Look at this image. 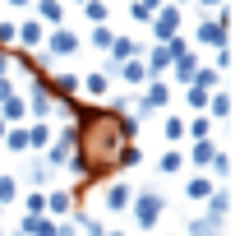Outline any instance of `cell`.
I'll return each mask as SVG.
<instances>
[{
	"instance_id": "obj_43",
	"label": "cell",
	"mask_w": 249,
	"mask_h": 236,
	"mask_svg": "<svg viewBox=\"0 0 249 236\" xmlns=\"http://www.w3.org/2000/svg\"><path fill=\"white\" fill-rule=\"evenodd\" d=\"M5 130H9V125H5V120H0V139H5Z\"/></svg>"
},
{
	"instance_id": "obj_42",
	"label": "cell",
	"mask_w": 249,
	"mask_h": 236,
	"mask_svg": "<svg viewBox=\"0 0 249 236\" xmlns=\"http://www.w3.org/2000/svg\"><path fill=\"white\" fill-rule=\"evenodd\" d=\"M107 236H124V232H116V227H107Z\"/></svg>"
},
{
	"instance_id": "obj_9",
	"label": "cell",
	"mask_w": 249,
	"mask_h": 236,
	"mask_svg": "<svg viewBox=\"0 0 249 236\" xmlns=\"http://www.w3.org/2000/svg\"><path fill=\"white\" fill-rule=\"evenodd\" d=\"M198 65H203V60H198V51H194V46H189V51H180L176 60H171V74H176V83H185V88H189V79H194V70H198Z\"/></svg>"
},
{
	"instance_id": "obj_20",
	"label": "cell",
	"mask_w": 249,
	"mask_h": 236,
	"mask_svg": "<svg viewBox=\"0 0 249 236\" xmlns=\"http://www.w3.org/2000/svg\"><path fill=\"white\" fill-rule=\"evenodd\" d=\"M213 157H217V144H213V139H194V148H189L185 162H194V167H203V172H208V162H213Z\"/></svg>"
},
{
	"instance_id": "obj_19",
	"label": "cell",
	"mask_w": 249,
	"mask_h": 236,
	"mask_svg": "<svg viewBox=\"0 0 249 236\" xmlns=\"http://www.w3.org/2000/svg\"><path fill=\"white\" fill-rule=\"evenodd\" d=\"M0 153H28V130L23 125H9L5 139H0Z\"/></svg>"
},
{
	"instance_id": "obj_24",
	"label": "cell",
	"mask_w": 249,
	"mask_h": 236,
	"mask_svg": "<svg viewBox=\"0 0 249 236\" xmlns=\"http://www.w3.org/2000/svg\"><path fill=\"white\" fill-rule=\"evenodd\" d=\"M213 190H217V185H213V176H194V181L185 185V195H189V199H194V204H203V199H208V195H213Z\"/></svg>"
},
{
	"instance_id": "obj_21",
	"label": "cell",
	"mask_w": 249,
	"mask_h": 236,
	"mask_svg": "<svg viewBox=\"0 0 249 236\" xmlns=\"http://www.w3.org/2000/svg\"><path fill=\"white\" fill-rule=\"evenodd\" d=\"M166 5V0H129V19L134 23H152V14Z\"/></svg>"
},
{
	"instance_id": "obj_38",
	"label": "cell",
	"mask_w": 249,
	"mask_h": 236,
	"mask_svg": "<svg viewBox=\"0 0 249 236\" xmlns=\"http://www.w3.org/2000/svg\"><path fill=\"white\" fill-rule=\"evenodd\" d=\"M55 236H79V227H74L70 218H60V222H55Z\"/></svg>"
},
{
	"instance_id": "obj_10",
	"label": "cell",
	"mask_w": 249,
	"mask_h": 236,
	"mask_svg": "<svg viewBox=\"0 0 249 236\" xmlns=\"http://www.w3.org/2000/svg\"><path fill=\"white\" fill-rule=\"evenodd\" d=\"M70 213H74V195L70 190H46V218L60 222V218H70Z\"/></svg>"
},
{
	"instance_id": "obj_36",
	"label": "cell",
	"mask_w": 249,
	"mask_h": 236,
	"mask_svg": "<svg viewBox=\"0 0 249 236\" xmlns=\"http://www.w3.org/2000/svg\"><path fill=\"white\" fill-rule=\"evenodd\" d=\"M208 172H217V176H222V181H226V176H231V157H226L222 148H217V157H213V162H208Z\"/></svg>"
},
{
	"instance_id": "obj_40",
	"label": "cell",
	"mask_w": 249,
	"mask_h": 236,
	"mask_svg": "<svg viewBox=\"0 0 249 236\" xmlns=\"http://www.w3.org/2000/svg\"><path fill=\"white\" fill-rule=\"evenodd\" d=\"M9 70H14V60H9V51H0V79H9Z\"/></svg>"
},
{
	"instance_id": "obj_47",
	"label": "cell",
	"mask_w": 249,
	"mask_h": 236,
	"mask_svg": "<svg viewBox=\"0 0 249 236\" xmlns=\"http://www.w3.org/2000/svg\"><path fill=\"white\" fill-rule=\"evenodd\" d=\"M0 157H5V153H0Z\"/></svg>"
},
{
	"instance_id": "obj_35",
	"label": "cell",
	"mask_w": 249,
	"mask_h": 236,
	"mask_svg": "<svg viewBox=\"0 0 249 236\" xmlns=\"http://www.w3.org/2000/svg\"><path fill=\"white\" fill-rule=\"evenodd\" d=\"M14 33H18L14 19H0V51H9V46H14Z\"/></svg>"
},
{
	"instance_id": "obj_39",
	"label": "cell",
	"mask_w": 249,
	"mask_h": 236,
	"mask_svg": "<svg viewBox=\"0 0 249 236\" xmlns=\"http://www.w3.org/2000/svg\"><path fill=\"white\" fill-rule=\"evenodd\" d=\"M222 5H226V0H198V9H203V14H217Z\"/></svg>"
},
{
	"instance_id": "obj_11",
	"label": "cell",
	"mask_w": 249,
	"mask_h": 236,
	"mask_svg": "<svg viewBox=\"0 0 249 236\" xmlns=\"http://www.w3.org/2000/svg\"><path fill=\"white\" fill-rule=\"evenodd\" d=\"M0 120H5V125H28V102L18 98V93H9V98L0 102Z\"/></svg>"
},
{
	"instance_id": "obj_13",
	"label": "cell",
	"mask_w": 249,
	"mask_h": 236,
	"mask_svg": "<svg viewBox=\"0 0 249 236\" xmlns=\"http://www.w3.org/2000/svg\"><path fill=\"white\" fill-rule=\"evenodd\" d=\"M37 23L65 28V0H37Z\"/></svg>"
},
{
	"instance_id": "obj_22",
	"label": "cell",
	"mask_w": 249,
	"mask_h": 236,
	"mask_svg": "<svg viewBox=\"0 0 249 236\" xmlns=\"http://www.w3.org/2000/svg\"><path fill=\"white\" fill-rule=\"evenodd\" d=\"M157 172L161 176H180L185 172V153H180V148H166V153L157 157Z\"/></svg>"
},
{
	"instance_id": "obj_18",
	"label": "cell",
	"mask_w": 249,
	"mask_h": 236,
	"mask_svg": "<svg viewBox=\"0 0 249 236\" xmlns=\"http://www.w3.org/2000/svg\"><path fill=\"white\" fill-rule=\"evenodd\" d=\"M189 88H203V93H217V88H222V74H217L213 65H198V70H194V79H189Z\"/></svg>"
},
{
	"instance_id": "obj_1",
	"label": "cell",
	"mask_w": 249,
	"mask_h": 236,
	"mask_svg": "<svg viewBox=\"0 0 249 236\" xmlns=\"http://www.w3.org/2000/svg\"><path fill=\"white\" fill-rule=\"evenodd\" d=\"M55 111H65L74 125V144H79V176L83 181H102L116 172V157L124 144H134L139 120H129L124 111L111 107H88V102H60Z\"/></svg>"
},
{
	"instance_id": "obj_37",
	"label": "cell",
	"mask_w": 249,
	"mask_h": 236,
	"mask_svg": "<svg viewBox=\"0 0 249 236\" xmlns=\"http://www.w3.org/2000/svg\"><path fill=\"white\" fill-rule=\"evenodd\" d=\"M213 70H217V74L231 70V46H222V51H217V65H213Z\"/></svg>"
},
{
	"instance_id": "obj_30",
	"label": "cell",
	"mask_w": 249,
	"mask_h": 236,
	"mask_svg": "<svg viewBox=\"0 0 249 236\" xmlns=\"http://www.w3.org/2000/svg\"><path fill=\"white\" fill-rule=\"evenodd\" d=\"M226 222H213V218H194L189 222V236H222Z\"/></svg>"
},
{
	"instance_id": "obj_29",
	"label": "cell",
	"mask_w": 249,
	"mask_h": 236,
	"mask_svg": "<svg viewBox=\"0 0 249 236\" xmlns=\"http://www.w3.org/2000/svg\"><path fill=\"white\" fill-rule=\"evenodd\" d=\"M161 135H166V144H171V148H180V139H185V120H180V116H166Z\"/></svg>"
},
{
	"instance_id": "obj_3",
	"label": "cell",
	"mask_w": 249,
	"mask_h": 236,
	"mask_svg": "<svg viewBox=\"0 0 249 236\" xmlns=\"http://www.w3.org/2000/svg\"><path fill=\"white\" fill-rule=\"evenodd\" d=\"M226 28H231V9H217V14H203V23L194 28V42L198 46H213V51H222L226 46Z\"/></svg>"
},
{
	"instance_id": "obj_26",
	"label": "cell",
	"mask_w": 249,
	"mask_h": 236,
	"mask_svg": "<svg viewBox=\"0 0 249 236\" xmlns=\"http://www.w3.org/2000/svg\"><path fill=\"white\" fill-rule=\"evenodd\" d=\"M111 42H116V33H111L107 23H97V28L88 33V46H92V51H111Z\"/></svg>"
},
{
	"instance_id": "obj_4",
	"label": "cell",
	"mask_w": 249,
	"mask_h": 236,
	"mask_svg": "<svg viewBox=\"0 0 249 236\" xmlns=\"http://www.w3.org/2000/svg\"><path fill=\"white\" fill-rule=\"evenodd\" d=\"M83 51V37L70 33V28H46V42H42V56L46 60H65V56Z\"/></svg>"
},
{
	"instance_id": "obj_44",
	"label": "cell",
	"mask_w": 249,
	"mask_h": 236,
	"mask_svg": "<svg viewBox=\"0 0 249 236\" xmlns=\"http://www.w3.org/2000/svg\"><path fill=\"white\" fill-rule=\"evenodd\" d=\"M171 5H176V9H180V5H189V0H171Z\"/></svg>"
},
{
	"instance_id": "obj_46",
	"label": "cell",
	"mask_w": 249,
	"mask_h": 236,
	"mask_svg": "<svg viewBox=\"0 0 249 236\" xmlns=\"http://www.w3.org/2000/svg\"><path fill=\"white\" fill-rule=\"evenodd\" d=\"M166 236H176V232H166Z\"/></svg>"
},
{
	"instance_id": "obj_14",
	"label": "cell",
	"mask_w": 249,
	"mask_h": 236,
	"mask_svg": "<svg viewBox=\"0 0 249 236\" xmlns=\"http://www.w3.org/2000/svg\"><path fill=\"white\" fill-rule=\"evenodd\" d=\"M14 236H55V218H46V213H37V218H23Z\"/></svg>"
},
{
	"instance_id": "obj_2",
	"label": "cell",
	"mask_w": 249,
	"mask_h": 236,
	"mask_svg": "<svg viewBox=\"0 0 249 236\" xmlns=\"http://www.w3.org/2000/svg\"><path fill=\"white\" fill-rule=\"evenodd\" d=\"M161 213H166V195L157 190V185H143V190H134L129 199V218L139 222V232H152L161 222Z\"/></svg>"
},
{
	"instance_id": "obj_32",
	"label": "cell",
	"mask_w": 249,
	"mask_h": 236,
	"mask_svg": "<svg viewBox=\"0 0 249 236\" xmlns=\"http://www.w3.org/2000/svg\"><path fill=\"white\" fill-rule=\"evenodd\" d=\"M46 213V190H28V204H23V218H37Z\"/></svg>"
},
{
	"instance_id": "obj_48",
	"label": "cell",
	"mask_w": 249,
	"mask_h": 236,
	"mask_svg": "<svg viewBox=\"0 0 249 236\" xmlns=\"http://www.w3.org/2000/svg\"><path fill=\"white\" fill-rule=\"evenodd\" d=\"M0 236H5V232H0Z\"/></svg>"
},
{
	"instance_id": "obj_41",
	"label": "cell",
	"mask_w": 249,
	"mask_h": 236,
	"mask_svg": "<svg viewBox=\"0 0 249 236\" xmlns=\"http://www.w3.org/2000/svg\"><path fill=\"white\" fill-rule=\"evenodd\" d=\"M9 5H14V9H28V5H33V0H9Z\"/></svg>"
},
{
	"instance_id": "obj_5",
	"label": "cell",
	"mask_w": 249,
	"mask_h": 236,
	"mask_svg": "<svg viewBox=\"0 0 249 236\" xmlns=\"http://www.w3.org/2000/svg\"><path fill=\"white\" fill-rule=\"evenodd\" d=\"M180 23H185V14H180L176 5H161L157 14H152V37H157V42H171V37H180Z\"/></svg>"
},
{
	"instance_id": "obj_6",
	"label": "cell",
	"mask_w": 249,
	"mask_h": 236,
	"mask_svg": "<svg viewBox=\"0 0 249 236\" xmlns=\"http://www.w3.org/2000/svg\"><path fill=\"white\" fill-rule=\"evenodd\" d=\"M129 199H134V185L129 181H111L102 190V209L107 213H129Z\"/></svg>"
},
{
	"instance_id": "obj_34",
	"label": "cell",
	"mask_w": 249,
	"mask_h": 236,
	"mask_svg": "<svg viewBox=\"0 0 249 236\" xmlns=\"http://www.w3.org/2000/svg\"><path fill=\"white\" fill-rule=\"evenodd\" d=\"M74 227H79L83 236H107V227H102L97 218H88V213H79V222H74Z\"/></svg>"
},
{
	"instance_id": "obj_28",
	"label": "cell",
	"mask_w": 249,
	"mask_h": 236,
	"mask_svg": "<svg viewBox=\"0 0 249 236\" xmlns=\"http://www.w3.org/2000/svg\"><path fill=\"white\" fill-rule=\"evenodd\" d=\"M107 14H111V9H107V0H83V19H88L92 28H97V23H107Z\"/></svg>"
},
{
	"instance_id": "obj_7",
	"label": "cell",
	"mask_w": 249,
	"mask_h": 236,
	"mask_svg": "<svg viewBox=\"0 0 249 236\" xmlns=\"http://www.w3.org/2000/svg\"><path fill=\"white\" fill-rule=\"evenodd\" d=\"M14 42L23 46V51H42V42H46V23L23 19V23H18V33H14Z\"/></svg>"
},
{
	"instance_id": "obj_23",
	"label": "cell",
	"mask_w": 249,
	"mask_h": 236,
	"mask_svg": "<svg viewBox=\"0 0 249 236\" xmlns=\"http://www.w3.org/2000/svg\"><path fill=\"white\" fill-rule=\"evenodd\" d=\"M203 116H217V120H226V116H231V93H226V88H217L213 98H208V111H203Z\"/></svg>"
},
{
	"instance_id": "obj_16",
	"label": "cell",
	"mask_w": 249,
	"mask_h": 236,
	"mask_svg": "<svg viewBox=\"0 0 249 236\" xmlns=\"http://www.w3.org/2000/svg\"><path fill=\"white\" fill-rule=\"evenodd\" d=\"M116 74H120L124 83H129V88H143V83H148V70H143V56H134V60L116 65Z\"/></svg>"
},
{
	"instance_id": "obj_8",
	"label": "cell",
	"mask_w": 249,
	"mask_h": 236,
	"mask_svg": "<svg viewBox=\"0 0 249 236\" xmlns=\"http://www.w3.org/2000/svg\"><path fill=\"white\" fill-rule=\"evenodd\" d=\"M14 181H18V185H33V190H42V185L51 181V167H46L42 157H28V162H23V172H18Z\"/></svg>"
},
{
	"instance_id": "obj_17",
	"label": "cell",
	"mask_w": 249,
	"mask_h": 236,
	"mask_svg": "<svg viewBox=\"0 0 249 236\" xmlns=\"http://www.w3.org/2000/svg\"><path fill=\"white\" fill-rule=\"evenodd\" d=\"M28 130V153H46V144H51V125L46 120H33V125H23Z\"/></svg>"
},
{
	"instance_id": "obj_33",
	"label": "cell",
	"mask_w": 249,
	"mask_h": 236,
	"mask_svg": "<svg viewBox=\"0 0 249 236\" xmlns=\"http://www.w3.org/2000/svg\"><path fill=\"white\" fill-rule=\"evenodd\" d=\"M208 98H213V93H203V88H185V102H189V107L198 111V116L208 111Z\"/></svg>"
},
{
	"instance_id": "obj_31",
	"label": "cell",
	"mask_w": 249,
	"mask_h": 236,
	"mask_svg": "<svg viewBox=\"0 0 249 236\" xmlns=\"http://www.w3.org/2000/svg\"><path fill=\"white\" fill-rule=\"evenodd\" d=\"M18 190H23V185H18L14 176L0 172V209H5V204H14V199H18Z\"/></svg>"
},
{
	"instance_id": "obj_15",
	"label": "cell",
	"mask_w": 249,
	"mask_h": 236,
	"mask_svg": "<svg viewBox=\"0 0 249 236\" xmlns=\"http://www.w3.org/2000/svg\"><path fill=\"white\" fill-rule=\"evenodd\" d=\"M79 93H88V98H107V93H111V74H102V70L83 74V79H79Z\"/></svg>"
},
{
	"instance_id": "obj_45",
	"label": "cell",
	"mask_w": 249,
	"mask_h": 236,
	"mask_svg": "<svg viewBox=\"0 0 249 236\" xmlns=\"http://www.w3.org/2000/svg\"><path fill=\"white\" fill-rule=\"evenodd\" d=\"M70 5H83V0H70Z\"/></svg>"
},
{
	"instance_id": "obj_25",
	"label": "cell",
	"mask_w": 249,
	"mask_h": 236,
	"mask_svg": "<svg viewBox=\"0 0 249 236\" xmlns=\"http://www.w3.org/2000/svg\"><path fill=\"white\" fill-rule=\"evenodd\" d=\"M185 139H213V116H194V120H185Z\"/></svg>"
},
{
	"instance_id": "obj_12",
	"label": "cell",
	"mask_w": 249,
	"mask_h": 236,
	"mask_svg": "<svg viewBox=\"0 0 249 236\" xmlns=\"http://www.w3.org/2000/svg\"><path fill=\"white\" fill-rule=\"evenodd\" d=\"M208 213H203V218H213V222H226V213H231V190H226V185H217V190L213 195H208Z\"/></svg>"
},
{
	"instance_id": "obj_27",
	"label": "cell",
	"mask_w": 249,
	"mask_h": 236,
	"mask_svg": "<svg viewBox=\"0 0 249 236\" xmlns=\"http://www.w3.org/2000/svg\"><path fill=\"white\" fill-rule=\"evenodd\" d=\"M139 162H143V148L139 144H124L120 157H116V172H129V167H139Z\"/></svg>"
}]
</instances>
